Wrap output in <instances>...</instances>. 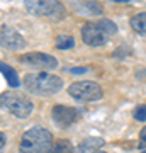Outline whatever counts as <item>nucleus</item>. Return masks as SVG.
<instances>
[{
    "instance_id": "obj_6",
    "label": "nucleus",
    "mask_w": 146,
    "mask_h": 153,
    "mask_svg": "<svg viewBox=\"0 0 146 153\" xmlns=\"http://www.w3.org/2000/svg\"><path fill=\"white\" fill-rule=\"evenodd\" d=\"M68 94L75 100H78V102H92V100L102 99V95H104L102 87L99 83L87 82V80L71 83L70 87H68Z\"/></svg>"
},
{
    "instance_id": "obj_21",
    "label": "nucleus",
    "mask_w": 146,
    "mask_h": 153,
    "mask_svg": "<svg viewBox=\"0 0 146 153\" xmlns=\"http://www.w3.org/2000/svg\"><path fill=\"white\" fill-rule=\"evenodd\" d=\"M97 153H107V152H97Z\"/></svg>"
},
{
    "instance_id": "obj_10",
    "label": "nucleus",
    "mask_w": 146,
    "mask_h": 153,
    "mask_svg": "<svg viewBox=\"0 0 146 153\" xmlns=\"http://www.w3.org/2000/svg\"><path fill=\"white\" fill-rule=\"evenodd\" d=\"M104 140L99 136H88L85 138L83 141L78 145V148H76V153H97L100 152V148L104 146Z\"/></svg>"
},
{
    "instance_id": "obj_3",
    "label": "nucleus",
    "mask_w": 146,
    "mask_h": 153,
    "mask_svg": "<svg viewBox=\"0 0 146 153\" xmlns=\"http://www.w3.org/2000/svg\"><path fill=\"white\" fill-rule=\"evenodd\" d=\"M116 33H117V26L109 19H102L100 22H87V24H83L82 39L88 46H102Z\"/></svg>"
},
{
    "instance_id": "obj_1",
    "label": "nucleus",
    "mask_w": 146,
    "mask_h": 153,
    "mask_svg": "<svg viewBox=\"0 0 146 153\" xmlns=\"http://www.w3.org/2000/svg\"><path fill=\"white\" fill-rule=\"evenodd\" d=\"M53 148V134L41 126L27 129L21 138V153H49Z\"/></svg>"
},
{
    "instance_id": "obj_9",
    "label": "nucleus",
    "mask_w": 146,
    "mask_h": 153,
    "mask_svg": "<svg viewBox=\"0 0 146 153\" xmlns=\"http://www.w3.org/2000/svg\"><path fill=\"white\" fill-rule=\"evenodd\" d=\"M51 116H53V121L58 126H70L78 119V111L75 107H68V105L58 104L53 107Z\"/></svg>"
},
{
    "instance_id": "obj_15",
    "label": "nucleus",
    "mask_w": 146,
    "mask_h": 153,
    "mask_svg": "<svg viewBox=\"0 0 146 153\" xmlns=\"http://www.w3.org/2000/svg\"><path fill=\"white\" fill-rule=\"evenodd\" d=\"M56 48L58 49H70L75 46V39L71 38V36H68V34H61V36H58L56 38Z\"/></svg>"
},
{
    "instance_id": "obj_16",
    "label": "nucleus",
    "mask_w": 146,
    "mask_h": 153,
    "mask_svg": "<svg viewBox=\"0 0 146 153\" xmlns=\"http://www.w3.org/2000/svg\"><path fill=\"white\" fill-rule=\"evenodd\" d=\"M133 116H134L136 121H146V105H138L134 109V112H133Z\"/></svg>"
},
{
    "instance_id": "obj_14",
    "label": "nucleus",
    "mask_w": 146,
    "mask_h": 153,
    "mask_svg": "<svg viewBox=\"0 0 146 153\" xmlns=\"http://www.w3.org/2000/svg\"><path fill=\"white\" fill-rule=\"evenodd\" d=\"M73 152H75V148H73V145L68 140H58L53 145L49 153H73Z\"/></svg>"
},
{
    "instance_id": "obj_4",
    "label": "nucleus",
    "mask_w": 146,
    "mask_h": 153,
    "mask_svg": "<svg viewBox=\"0 0 146 153\" xmlns=\"http://www.w3.org/2000/svg\"><path fill=\"white\" fill-rule=\"evenodd\" d=\"M24 5L33 16L48 17L53 21H60L65 17V7L60 0H24Z\"/></svg>"
},
{
    "instance_id": "obj_7",
    "label": "nucleus",
    "mask_w": 146,
    "mask_h": 153,
    "mask_svg": "<svg viewBox=\"0 0 146 153\" xmlns=\"http://www.w3.org/2000/svg\"><path fill=\"white\" fill-rule=\"evenodd\" d=\"M19 61L27 66H34V68H43V70H53L58 66L56 58L41 51H33V53H26V55L19 56Z\"/></svg>"
},
{
    "instance_id": "obj_18",
    "label": "nucleus",
    "mask_w": 146,
    "mask_h": 153,
    "mask_svg": "<svg viewBox=\"0 0 146 153\" xmlns=\"http://www.w3.org/2000/svg\"><path fill=\"white\" fill-rule=\"evenodd\" d=\"M68 71L70 73H73V75H82V73H87L88 71V66H78V68H68Z\"/></svg>"
},
{
    "instance_id": "obj_5",
    "label": "nucleus",
    "mask_w": 146,
    "mask_h": 153,
    "mask_svg": "<svg viewBox=\"0 0 146 153\" xmlns=\"http://www.w3.org/2000/svg\"><path fill=\"white\" fill-rule=\"evenodd\" d=\"M0 100H2L4 109H7L9 112H12L16 117H21V119L27 117L33 112V107H34L31 99L17 92H4Z\"/></svg>"
},
{
    "instance_id": "obj_22",
    "label": "nucleus",
    "mask_w": 146,
    "mask_h": 153,
    "mask_svg": "<svg viewBox=\"0 0 146 153\" xmlns=\"http://www.w3.org/2000/svg\"><path fill=\"white\" fill-rule=\"evenodd\" d=\"M141 153H146V150H145V152H141Z\"/></svg>"
},
{
    "instance_id": "obj_11",
    "label": "nucleus",
    "mask_w": 146,
    "mask_h": 153,
    "mask_svg": "<svg viewBox=\"0 0 146 153\" xmlns=\"http://www.w3.org/2000/svg\"><path fill=\"white\" fill-rule=\"evenodd\" d=\"M0 70H2V75L5 76V80H7V83L10 85L12 88H16V87H19L21 85V80H19V76H17V73H16V70L12 68V66H9L7 63H0Z\"/></svg>"
},
{
    "instance_id": "obj_2",
    "label": "nucleus",
    "mask_w": 146,
    "mask_h": 153,
    "mask_svg": "<svg viewBox=\"0 0 146 153\" xmlns=\"http://www.w3.org/2000/svg\"><path fill=\"white\" fill-rule=\"evenodd\" d=\"M24 87L36 95H54L61 90L63 80L48 71H36L24 76Z\"/></svg>"
},
{
    "instance_id": "obj_13",
    "label": "nucleus",
    "mask_w": 146,
    "mask_h": 153,
    "mask_svg": "<svg viewBox=\"0 0 146 153\" xmlns=\"http://www.w3.org/2000/svg\"><path fill=\"white\" fill-rule=\"evenodd\" d=\"M80 12L82 14H92V16H99L104 12V7L95 2V0H83L80 4Z\"/></svg>"
},
{
    "instance_id": "obj_12",
    "label": "nucleus",
    "mask_w": 146,
    "mask_h": 153,
    "mask_svg": "<svg viewBox=\"0 0 146 153\" xmlns=\"http://www.w3.org/2000/svg\"><path fill=\"white\" fill-rule=\"evenodd\" d=\"M129 24L138 34H141V36L146 38V12H141V14L133 16L131 21H129Z\"/></svg>"
},
{
    "instance_id": "obj_17",
    "label": "nucleus",
    "mask_w": 146,
    "mask_h": 153,
    "mask_svg": "<svg viewBox=\"0 0 146 153\" xmlns=\"http://www.w3.org/2000/svg\"><path fill=\"white\" fill-rule=\"evenodd\" d=\"M138 146L143 150V148H146V126L141 129V133H139V141H138Z\"/></svg>"
},
{
    "instance_id": "obj_20",
    "label": "nucleus",
    "mask_w": 146,
    "mask_h": 153,
    "mask_svg": "<svg viewBox=\"0 0 146 153\" xmlns=\"http://www.w3.org/2000/svg\"><path fill=\"white\" fill-rule=\"evenodd\" d=\"M112 2H119V4H126V2H131V0H112Z\"/></svg>"
},
{
    "instance_id": "obj_19",
    "label": "nucleus",
    "mask_w": 146,
    "mask_h": 153,
    "mask_svg": "<svg viewBox=\"0 0 146 153\" xmlns=\"http://www.w3.org/2000/svg\"><path fill=\"white\" fill-rule=\"evenodd\" d=\"M0 140H2V150L5 148V134L4 133H0Z\"/></svg>"
},
{
    "instance_id": "obj_8",
    "label": "nucleus",
    "mask_w": 146,
    "mask_h": 153,
    "mask_svg": "<svg viewBox=\"0 0 146 153\" xmlns=\"http://www.w3.org/2000/svg\"><path fill=\"white\" fill-rule=\"evenodd\" d=\"M0 43H2L4 48L12 49V51L22 49L26 46V41H24L21 34L17 33L16 29L5 26V24H2V27H0Z\"/></svg>"
}]
</instances>
